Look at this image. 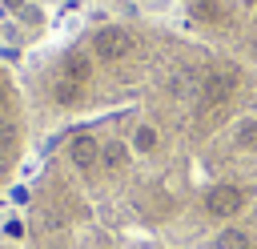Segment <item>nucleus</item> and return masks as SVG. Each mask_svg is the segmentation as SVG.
Masks as SVG:
<instances>
[{"mask_svg":"<svg viewBox=\"0 0 257 249\" xmlns=\"http://www.w3.org/2000/svg\"><path fill=\"white\" fill-rule=\"evenodd\" d=\"M257 205V157L116 108L36 145L20 249H209Z\"/></svg>","mask_w":257,"mask_h":249,"instance_id":"f257e3e1","label":"nucleus"},{"mask_svg":"<svg viewBox=\"0 0 257 249\" xmlns=\"http://www.w3.org/2000/svg\"><path fill=\"white\" fill-rule=\"evenodd\" d=\"M32 141L128 108L209 149L257 157V72L225 60L185 28L104 16L20 68Z\"/></svg>","mask_w":257,"mask_h":249,"instance_id":"f03ea898","label":"nucleus"},{"mask_svg":"<svg viewBox=\"0 0 257 249\" xmlns=\"http://www.w3.org/2000/svg\"><path fill=\"white\" fill-rule=\"evenodd\" d=\"M0 249H20V241H12L8 233H0Z\"/></svg>","mask_w":257,"mask_h":249,"instance_id":"39448f33","label":"nucleus"},{"mask_svg":"<svg viewBox=\"0 0 257 249\" xmlns=\"http://www.w3.org/2000/svg\"><path fill=\"white\" fill-rule=\"evenodd\" d=\"M209 249H217V245H209Z\"/></svg>","mask_w":257,"mask_h":249,"instance_id":"423d86ee","label":"nucleus"},{"mask_svg":"<svg viewBox=\"0 0 257 249\" xmlns=\"http://www.w3.org/2000/svg\"><path fill=\"white\" fill-rule=\"evenodd\" d=\"M32 153H36V141H32V116H28L20 72H12L0 60V201L24 177Z\"/></svg>","mask_w":257,"mask_h":249,"instance_id":"20e7f679","label":"nucleus"},{"mask_svg":"<svg viewBox=\"0 0 257 249\" xmlns=\"http://www.w3.org/2000/svg\"><path fill=\"white\" fill-rule=\"evenodd\" d=\"M177 12L193 40L257 72V0H177Z\"/></svg>","mask_w":257,"mask_h":249,"instance_id":"7ed1b4c3","label":"nucleus"}]
</instances>
